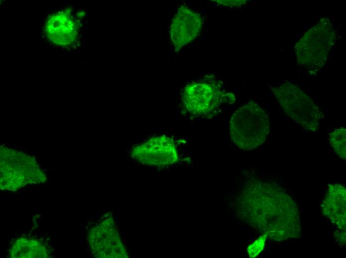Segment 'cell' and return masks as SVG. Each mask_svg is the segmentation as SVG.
Returning <instances> with one entry per match:
<instances>
[{
  "instance_id": "cell-11",
  "label": "cell",
  "mask_w": 346,
  "mask_h": 258,
  "mask_svg": "<svg viewBox=\"0 0 346 258\" xmlns=\"http://www.w3.org/2000/svg\"><path fill=\"white\" fill-rule=\"evenodd\" d=\"M267 236L263 234L247 247V252L250 258L258 256L263 250Z\"/></svg>"
},
{
  "instance_id": "cell-3",
  "label": "cell",
  "mask_w": 346,
  "mask_h": 258,
  "mask_svg": "<svg viewBox=\"0 0 346 258\" xmlns=\"http://www.w3.org/2000/svg\"><path fill=\"white\" fill-rule=\"evenodd\" d=\"M335 39L336 34L329 21L321 20L296 44L297 62L304 68L316 72L325 65Z\"/></svg>"
},
{
  "instance_id": "cell-8",
  "label": "cell",
  "mask_w": 346,
  "mask_h": 258,
  "mask_svg": "<svg viewBox=\"0 0 346 258\" xmlns=\"http://www.w3.org/2000/svg\"><path fill=\"white\" fill-rule=\"evenodd\" d=\"M346 191L340 184L328 186L325 198L321 204L322 212L338 229L339 238L346 243Z\"/></svg>"
},
{
  "instance_id": "cell-10",
  "label": "cell",
  "mask_w": 346,
  "mask_h": 258,
  "mask_svg": "<svg viewBox=\"0 0 346 258\" xmlns=\"http://www.w3.org/2000/svg\"><path fill=\"white\" fill-rule=\"evenodd\" d=\"M330 143L341 158H346V129L344 127L336 129L330 134Z\"/></svg>"
},
{
  "instance_id": "cell-12",
  "label": "cell",
  "mask_w": 346,
  "mask_h": 258,
  "mask_svg": "<svg viewBox=\"0 0 346 258\" xmlns=\"http://www.w3.org/2000/svg\"><path fill=\"white\" fill-rule=\"evenodd\" d=\"M215 3L225 6L236 7L241 5L245 2V0H216Z\"/></svg>"
},
{
  "instance_id": "cell-2",
  "label": "cell",
  "mask_w": 346,
  "mask_h": 258,
  "mask_svg": "<svg viewBox=\"0 0 346 258\" xmlns=\"http://www.w3.org/2000/svg\"><path fill=\"white\" fill-rule=\"evenodd\" d=\"M269 131L268 114L256 102L246 103L231 116L230 137L232 142L242 149L251 150L263 144Z\"/></svg>"
},
{
  "instance_id": "cell-1",
  "label": "cell",
  "mask_w": 346,
  "mask_h": 258,
  "mask_svg": "<svg viewBox=\"0 0 346 258\" xmlns=\"http://www.w3.org/2000/svg\"><path fill=\"white\" fill-rule=\"evenodd\" d=\"M241 221L277 241L300 237V213L294 200L273 182L252 180L239 195Z\"/></svg>"
},
{
  "instance_id": "cell-4",
  "label": "cell",
  "mask_w": 346,
  "mask_h": 258,
  "mask_svg": "<svg viewBox=\"0 0 346 258\" xmlns=\"http://www.w3.org/2000/svg\"><path fill=\"white\" fill-rule=\"evenodd\" d=\"M222 84L212 75L189 83L182 92L183 109L196 117H207L214 114L223 101H226Z\"/></svg>"
},
{
  "instance_id": "cell-6",
  "label": "cell",
  "mask_w": 346,
  "mask_h": 258,
  "mask_svg": "<svg viewBox=\"0 0 346 258\" xmlns=\"http://www.w3.org/2000/svg\"><path fill=\"white\" fill-rule=\"evenodd\" d=\"M132 156L142 164L157 167L173 164L178 158L174 142L164 135L153 137L136 146Z\"/></svg>"
},
{
  "instance_id": "cell-9",
  "label": "cell",
  "mask_w": 346,
  "mask_h": 258,
  "mask_svg": "<svg viewBox=\"0 0 346 258\" xmlns=\"http://www.w3.org/2000/svg\"><path fill=\"white\" fill-rule=\"evenodd\" d=\"M47 38L54 44L66 45L71 44L77 35V25L68 13H58L49 17L45 24Z\"/></svg>"
},
{
  "instance_id": "cell-5",
  "label": "cell",
  "mask_w": 346,
  "mask_h": 258,
  "mask_svg": "<svg viewBox=\"0 0 346 258\" xmlns=\"http://www.w3.org/2000/svg\"><path fill=\"white\" fill-rule=\"evenodd\" d=\"M273 90L278 103L292 120L306 130L315 131L318 129L322 112L302 89L286 82Z\"/></svg>"
},
{
  "instance_id": "cell-7",
  "label": "cell",
  "mask_w": 346,
  "mask_h": 258,
  "mask_svg": "<svg viewBox=\"0 0 346 258\" xmlns=\"http://www.w3.org/2000/svg\"><path fill=\"white\" fill-rule=\"evenodd\" d=\"M203 17L198 12L186 6L180 7L170 27V38L175 49L179 50L193 41L200 34Z\"/></svg>"
}]
</instances>
